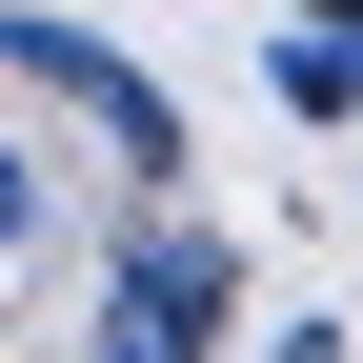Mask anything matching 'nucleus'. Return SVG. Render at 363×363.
Instances as JSON below:
<instances>
[{"label": "nucleus", "instance_id": "nucleus-1", "mask_svg": "<svg viewBox=\"0 0 363 363\" xmlns=\"http://www.w3.org/2000/svg\"><path fill=\"white\" fill-rule=\"evenodd\" d=\"M222 303H242V262H222L202 222H142V242H121V283H101V363H202Z\"/></svg>", "mask_w": 363, "mask_h": 363}, {"label": "nucleus", "instance_id": "nucleus-3", "mask_svg": "<svg viewBox=\"0 0 363 363\" xmlns=\"http://www.w3.org/2000/svg\"><path fill=\"white\" fill-rule=\"evenodd\" d=\"M262 81H283V121H363V21H283Z\"/></svg>", "mask_w": 363, "mask_h": 363}, {"label": "nucleus", "instance_id": "nucleus-4", "mask_svg": "<svg viewBox=\"0 0 363 363\" xmlns=\"http://www.w3.org/2000/svg\"><path fill=\"white\" fill-rule=\"evenodd\" d=\"M21 242H40V182H21V162H0V262H21Z\"/></svg>", "mask_w": 363, "mask_h": 363}, {"label": "nucleus", "instance_id": "nucleus-5", "mask_svg": "<svg viewBox=\"0 0 363 363\" xmlns=\"http://www.w3.org/2000/svg\"><path fill=\"white\" fill-rule=\"evenodd\" d=\"M303 21H363V0H303Z\"/></svg>", "mask_w": 363, "mask_h": 363}, {"label": "nucleus", "instance_id": "nucleus-2", "mask_svg": "<svg viewBox=\"0 0 363 363\" xmlns=\"http://www.w3.org/2000/svg\"><path fill=\"white\" fill-rule=\"evenodd\" d=\"M0 61H21V81H40V101H81V121H101V142H121V162H142V182L182 162V101H162V81H142V61H121V40H81V21H40V0H0Z\"/></svg>", "mask_w": 363, "mask_h": 363}]
</instances>
